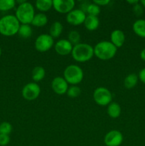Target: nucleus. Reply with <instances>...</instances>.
Segmentation results:
<instances>
[{
  "label": "nucleus",
  "mask_w": 145,
  "mask_h": 146,
  "mask_svg": "<svg viewBox=\"0 0 145 146\" xmlns=\"http://www.w3.org/2000/svg\"><path fill=\"white\" fill-rule=\"evenodd\" d=\"M20 22L16 16L6 15L0 19V34L5 36H11L18 31Z\"/></svg>",
  "instance_id": "1"
},
{
  "label": "nucleus",
  "mask_w": 145,
  "mask_h": 146,
  "mask_svg": "<svg viewBox=\"0 0 145 146\" xmlns=\"http://www.w3.org/2000/svg\"><path fill=\"white\" fill-rule=\"evenodd\" d=\"M117 51V48L110 41H102L98 42L94 47V55L99 59L107 61L114 58Z\"/></svg>",
  "instance_id": "2"
},
{
  "label": "nucleus",
  "mask_w": 145,
  "mask_h": 146,
  "mask_svg": "<svg viewBox=\"0 0 145 146\" xmlns=\"http://www.w3.org/2000/svg\"><path fill=\"white\" fill-rule=\"evenodd\" d=\"M71 54L75 61L80 63L86 62L93 57L94 48L88 44L80 43L73 46Z\"/></svg>",
  "instance_id": "3"
},
{
  "label": "nucleus",
  "mask_w": 145,
  "mask_h": 146,
  "mask_svg": "<svg viewBox=\"0 0 145 146\" xmlns=\"http://www.w3.org/2000/svg\"><path fill=\"white\" fill-rule=\"evenodd\" d=\"M35 16L34 7L30 2L26 1L18 4L16 11V17L21 24H30Z\"/></svg>",
  "instance_id": "4"
},
{
  "label": "nucleus",
  "mask_w": 145,
  "mask_h": 146,
  "mask_svg": "<svg viewBox=\"0 0 145 146\" xmlns=\"http://www.w3.org/2000/svg\"><path fill=\"white\" fill-rule=\"evenodd\" d=\"M63 78L68 84H71L72 86H75L79 84L83 79V71L78 65H69L64 70Z\"/></svg>",
  "instance_id": "5"
},
{
  "label": "nucleus",
  "mask_w": 145,
  "mask_h": 146,
  "mask_svg": "<svg viewBox=\"0 0 145 146\" xmlns=\"http://www.w3.org/2000/svg\"><path fill=\"white\" fill-rule=\"evenodd\" d=\"M93 99L98 105L105 106L112 103V93L105 87H98L93 92Z\"/></svg>",
  "instance_id": "6"
},
{
  "label": "nucleus",
  "mask_w": 145,
  "mask_h": 146,
  "mask_svg": "<svg viewBox=\"0 0 145 146\" xmlns=\"http://www.w3.org/2000/svg\"><path fill=\"white\" fill-rule=\"evenodd\" d=\"M53 44V38L50 34H42L38 36L36 39L35 48L39 52L44 53L51 49Z\"/></svg>",
  "instance_id": "7"
},
{
  "label": "nucleus",
  "mask_w": 145,
  "mask_h": 146,
  "mask_svg": "<svg viewBox=\"0 0 145 146\" xmlns=\"http://www.w3.org/2000/svg\"><path fill=\"white\" fill-rule=\"evenodd\" d=\"M21 94L24 99L27 101H34L41 94V88L37 83H28L24 86Z\"/></svg>",
  "instance_id": "8"
},
{
  "label": "nucleus",
  "mask_w": 145,
  "mask_h": 146,
  "mask_svg": "<svg viewBox=\"0 0 145 146\" xmlns=\"http://www.w3.org/2000/svg\"><path fill=\"white\" fill-rule=\"evenodd\" d=\"M86 18V14L80 9H73L67 14L66 21L68 24L73 26H79L83 24Z\"/></svg>",
  "instance_id": "9"
},
{
  "label": "nucleus",
  "mask_w": 145,
  "mask_h": 146,
  "mask_svg": "<svg viewBox=\"0 0 145 146\" xmlns=\"http://www.w3.org/2000/svg\"><path fill=\"white\" fill-rule=\"evenodd\" d=\"M75 2L74 0H53V7L61 14H68L73 10Z\"/></svg>",
  "instance_id": "10"
},
{
  "label": "nucleus",
  "mask_w": 145,
  "mask_h": 146,
  "mask_svg": "<svg viewBox=\"0 0 145 146\" xmlns=\"http://www.w3.org/2000/svg\"><path fill=\"white\" fill-rule=\"evenodd\" d=\"M123 142V135L120 131L112 130L109 131L104 138V143L107 146H119Z\"/></svg>",
  "instance_id": "11"
},
{
  "label": "nucleus",
  "mask_w": 145,
  "mask_h": 146,
  "mask_svg": "<svg viewBox=\"0 0 145 146\" xmlns=\"http://www.w3.org/2000/svg\"><path fill=\"white\" fill-rule=\"evenodd\" d=\"M51 87L54 92L58 95L66 94L68 89V84L63 77H55L51 82Z\"/></svg>",
  "instance_id": "12"
},
{
  "label": "nucleus",
  "mask_w": 145,
  "mask_h": 146,
  "mask_svg": "<svg viewBox=\"0 0 145 146\" xmlns=\"http://www.w3.org/2000/svg\"><path fill=\"white\" fill-rule=\"evenodd\" d=\"M73 46L72 44L67 39H61L55 44V50L57 54L61 56H66L71 54Z\"/></svg>",
  "instance_id": "13"
},
{
  "label": "nucleus",
  "mask_w": 145,
  "mask_h": 146,
  "mask_svg": "<svg viewBox=\"0 0 145 146\" xmlns=\"http://www.w3.org/2000/svg\"><path fill=\"white\" fill-rule=\"evenodd\" d=\"M125 41V33L119 29H115L110 34V42L117 48H120Z\"/></svg>",
  "instance_id": "14"
},
{
  "label": "nucleus",
  "mask_w": 145,
  "mask_h": 146,
  "mask_svg": "<svg viewBox=\"0 0 145 146\" xmlns=\"http://www.w3.org/2000/svg\"><path fill=\"white\" fill-rule=\"evenodd\" d=\"M84 25L88 31H95L100 26V20L98 17L88 15L84 21Z\"/></svg>",
  "instance_id": "15"
},
{
  "label": "nucleus",
  "mask_w": 145,
  "mask_h": 146,
  "mask_svg": "<svg viewBox=\"0 0 145 146\" xmlns=\"http://www.w3.org/2000/svg\"><path fill=\"white\" fill-rule=\"evenodd\" d=\"M135 34L142 38H145V19H138L132 25Z\"/></svg>",
  "instance_id": "16"
},
{
  "label": "nucleus",
  "mask_w": 145,
  "mask_h": 146,
  "mask_svg": "<svg viewBox=\"0 0 145 146\" xmlns=\"http://www.w3.org/2000/svg\"><path fill=\"white\" fill-rule=\"evenodd\" d=\"M48 21V17L44 13H38V14H35L31 24L34 27H42L46 25Z\"/></svg>",
  "instance_id": "17"
},
{
  "label": "nucleus",
  "mask_w": 145,
  "mask_h": 146,
  "mask_svg": "<svg viewBox=\"0 0 145 146\" xmlns=\"http://www.w3.org/2000/svg\"><path fill=\"white\" fill-rule=\"evenodd\" d=\"M45 76V68L41 66H37L34 67L32 71V79L34 80V82L37 83L39 81H42Z\"/></svg>",
  "instance_id": "18"
},
{
  "label": "nucleus",
  "mask_w": 145,
  "mask_h": 146,
  "mask_svg": "<svg viewBox=\"0 0 145 146\" xmlns=\"http://www.w3.org/2000/svg\"><path fill=\"white\" fill-rule=\"evenodd\" d=\"M63 30V24H61L60 21H54L52 24H51V27L49 29L50 35L53 37V38H58L61 36L62 34Z\"/></svg>",
  "instance_id": "19"
},
{
  "label": "nucleus",
  "mask_w": 145,
  "mask_h": 146,
  "mask_svg": "<svg viewBox=\"0 0 145 146\" xmlns=\"http://www.w3.org/2000/svg\"><path fill=\"white\" fill-rule=\"evenodd\" d=\"M107 113L112 118H117L121 114V107L118 104L112 102L108 105Z\"/></svg>",
  "instance_id": "20"
},
{
  "label": "nucleus",
  "mask_w": 145,
  "mask_h": 146,
  "mask_svg": "<svg viewBox=\"0 0 145 146\" xmlns=\"http://www.w3.org/2000/svg\"><path fill=\"white\" fill-rule=\"evenodd\" d=\"M37 9L42 12L48 11L53 7L52 0H36L35 3Z\"/></svg>",
  "instance_id": "21"
},
{
  "label": "nucleus",
  "mask_w": 145,
  "mask_h": 146,
  "mask_svg": "<svg viewBox=\"0 0 145 146\" xmlns=\"http://www.w3.org/2000/svg\"><path fill=\"white\" fill-rule=\"evenodd\" d=\"M138 79L139 78L135 74H129L125 77V80H124V86L125 88H128V89L134 88L137 84Z\"/></svg>",
  "instance_id": "22"
},
{
  "label": "nucleus",
  "mask_w": 145,
  "mask_h": 146,
  "mask_svg": "<svg viewBox=\"0 0 145 146\" xmlns=\"http://www.w3.org/2000/svg\"><path fill=\"white\" fill-rule=\"evenodd\" d=\"M33 33L32 28L29 24H21L18 29V34L24 38H28L31 36Z\"/></svg>",
  "instance_id": "23"
},
{
  "label": "nucleus",
  "mask_w": 145,
  "mask_h": 146,
  "mask_svg": "<svg viewBox=\"0 0 145 146\" xmlns=\"http://www.w3.org/2000/svg\"><path fill=\"white\" fill-rule=\"evenodd\" d=\"M85 12H87L88 15L98 17L100 14V7L93 2L89 3Z\"/></svg>",
  "instance_id": "24"
},
{
  "label": "nucleus",
  "mask_w": 145,
  "mask_h": 146,
  "mask_svg": "<svg viewBox=\"0 0 145 146\" xmlns=\"http://www.w3.org/2000/svg\"><path fill=\"white\" fill-rule=\"evenodd\" d=\"M14 0H0V11H9L15 7Z\"/></svg>",
  "instance_id": "25"
},
{
  "label": "nucleus",
  "mask_w": 145,
  "mask_h": 146,
  "mask_svg": "<svg viewBox=\"0 0 145 146\" xmlns=\"http://www.w3.org/2000/svg\"><path fill=\"white\" fill-rule=\"evenodd\" d=\"M68 41L72 44V45H76V44H80V34L78 31H71L68 34Z\"/></svg>",
  "instance_id": "26"
},
{
  "label": "nucleus",
  "mask_w": 145,
  "mask_h": 146,
  "mask_svg": "<svg viewBox=\"0 0 145 146\" xmlns=\"http://www.w3.org/2000/svg\"><path fill=\"white\" fill-rule=\"evenodd\" d=\"M67 95L70 98H75L79 96L81 94V89L80 87L77 86H71V87H68V89L67 91Z\"/></svg>",
  "instance_id": "27"
},
{
  "label": "nucleus",
  "mask_w": 145,
  "mask_h": 146,
  "mask_svg": "<svg viewBox=\"0 0 145 146\" xmlns=\"http://www.w3.org/2000/svg\"><path fill=\"white\" fill-rule=\"evenodd\" d=\"M12 131V126L8 122H3L0 124V133L9 135Z\"/></svg>",
  "instance_id": "28"
},
{
  "label": "nucleus",
  "mask_w": 145,
  "mask_h": 146,
  "mask_svg": "<svg viewBox=\"0 0 145 146\" xmlns=\"http://www.w3.org/2000/svg\"><path fill=\"white\" fill-rule=\"evenodd\" d=\"M10 141V138L9 135L0 133V145L5 146L8 145Z\"/></svg>",
  "instance_id": "29"
},
{
  "label": "nucleus",
  "mask_w": 145,
  "mask_h": 146,
  "mask_svg": "<svg viewBox=\"0 0 145 146\" xmlns=\"http://www.w3.org/2000/svg\"><path fill=\"white\" fill-rule=\"evenodd\" d=\"M132 9H133L134 13L136 16H140L143 14V7H142V4H139V3L134 5Z\"/></svg>",
  "instance_id": "30"
},
{
  "label": "nucleus",
  "mask_w": 145,
  "mask_h": 146,
  "mask_svg": "<svg viewBox=\"0 0 145 146\" xmlns=\"http://www.w3.org/2000/svg\"><path fill=\"white\" fill-rule=\"evenodd\" d=\"M109 2H110L109 0H94L93 1V3H95V4L98 5L99 7L107 5Z\"/></svg>",
  "instance_id": "31"
},
{
  "label": "nucleus",
  "mask_w": 145,
  "mask_h": 146,
  "mask_svg": "<svg viewBox=\"0 0 145 146\" xmlns=\"http://www.w3.org/2000/svg\"><path fill=\"white\" fill-rule=\"evenodd\" d=\"M138 78H139V80H140L143 84H145V68H142V69L139 71Z\"/></svg>",
  "instance_id": "32"
},
{
  "label": "nucleus",
  "mask_w": 145,
  "mask_h": 146,
  "mask_svg": "<svg viewBox=\"0 0 145 146\" xmlns=\"http://www.w3.org/2000/svg\"><path fill=\"white\" fill-rule=\"evenodd\" d=\"M127 2L128 4H132V6H134L135 5V4H138V3H139V1H138V0H127Z\"/></svg>",
  "instance_id": "33"
},
{
  "label": "nucleus",
  "mask_w": 145,
  "mask_h": 146,
  "mask_svg": "<svg viewBox=\"0 0 145 146\" xmlns=\"http://www.w3.org/2000/svg\"><path fill=\"white\" fill-rule=\"evenodd\" d=\"M140 57L143 61H145V48H144L140 53Z\"/></svg>",
  "instance_id": "34"
},
{
  "label": "nucleus",
  "mask_w": 145,
  "mask_h": 146,
  "mask_svg": "<svg viewBox=\"0 0 145 146\" xmlns=\"http://www.w3.org/2000/svg\"><path fill=\"white\" fill-rule=\"evenodd\" d=\"M140 4H142V7H145V0H142V1H140Z\"/></svg>",
  "instance_id": "35"
},
{
  "label": "nucleus",
  "mask_w": 145,
  "mask_h": 146,
  "mask_svg": "<svg viewBox=\"0 0 145 146\" xmlns=\"http://www.w3.org/2000/svg\"><path fill=\"white\" fill-rule=\"evenodd\" d=\"M1 48H0V56H1Z\"/></svg>",
  "instance_id": "36"
}]
</instances>
